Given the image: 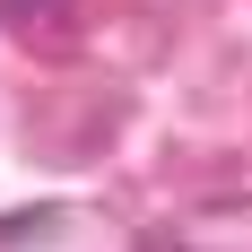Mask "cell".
Instances as JSON below:
<instances>
[{
	"instance_id": "obj_1",
	"label": "cell",
	"mask_w": 252,
	"mask_h": 252,
	"mask_svg": "<svg viewBox=\"0 0 252 252\" xmlns=\"http://www.w3.org/2000/svg\"><path fill=\"white\" fill-rule=\"evenodd\" d=\"M18 9H61V0H18Z\"/></svg>"
}]
</instances>
